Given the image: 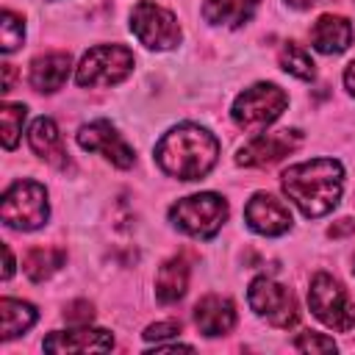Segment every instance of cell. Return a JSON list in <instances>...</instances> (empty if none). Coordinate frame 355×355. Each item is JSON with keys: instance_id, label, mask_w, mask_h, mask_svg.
<instances>
[{"instance_id": "obj_1", "label": "cell", "mask_w": 355, "mask_h": 355, "mask_svg": "<svg viewBox=\"0 0 355 355\" xmlns=\"http://www.w3.org/2000/svg\"><path fill=\"white\" fill-rule=\"evenodd\" d=\"M283 194L308 216H324L330 214L344 191V166L336 158H313L294 164L280 178Z\"/></svg>"}, {"instance_id": "obj_2", "label": "cell", "mask_w": 355, "mask_h": 355, "mask_svg": "<svg viewBox=\"0 0 355 355\" xmlns=\"http://www.w3.org/2000/svg\"><path fill=\"white\" fill-rule=\"evenodd\" d=\"M219 158V141L211 130L183 122L166 130L155 144L158 166L178 180H200L205 178Z\"/></svg>"}, {"instance_id": "obj_3", "label": "cell", "mask_w": 355, "mask_h": 355, "mask_svg": "<svg viewBox=\"0 0 355 355\" xmlns=\"http://www.w3.org/2000/svg\"><path fill=\"white\" fill-rule=\"evenodd\" d=\"M286 105H288V94L280 86H275V83H255V86L244 89L233 100L230 116H233V122L241 130L263 133L286 111Z\"/></svg>"}, {"instance_id": "obj_4", "label": "cell", "mask_w": 355, "mask_h": 355, "mask_svg": "<svg viewBox=\"0 0 355 355\" xmlns=\"http://www.w3.org/2000/svg\"><path fill=\"white\" fill-rule=\"evenodd\" d=\"M225 219H227V202H225V197H219L214 191L183 197L169 208V222L194 239L216 236V230L225 225Z\"/></svg>"}, {"instance_id": "obj_5", "label": "cell", "mask_w": 355, "mask_h": 355, "mask_svg": "<svg viewBox=\"0 0 355 355\" xmlns=\"http://www.w3.org/2000/svg\"><path fill=\"white\" fill-rule=\"evenodd\" d=\"M0 214H3V222L14 230L42 227L50 216L47 189L36 180H17L14 186L6 189L3 202H0Z\"/></svg>"}, {"instance_id": "obj_6", "label": "cell", "mask_w": 355, "mask_h": 355, "mask_svg": "<svg viewBox=\"0 0 355 355\" xmlns=\"http://www.w3.org/2000/svg\"><path fill=\"white\" fill-rule=\"evenodd\" d=\"M130 72H133V53L128 47L97 44L80 58L75 69V80L83 89H100V86H114L125 80Z\"/></svg>"}, {"instance_id": "obj_7", "label": "cell", "mask_w": 355, "mask_h": 355, "mask_svg": "<svg viewBox=\"0 0 355 355\" xmlns=\"http://www.w3.org/2000/svg\"><path fill=\"white\" fill-rule=\"evenodd\" d=\"M308 305H311L313 316L322 324H327L330 330L347 333L355 327V305L349 302L341 283L324 272L313 275L311 288H308Z\"/></svg>"}, {"instance_id": "obj_8", "label": "cell", "mask_w": 355, "mask_h": 355, "mask_svg": "<svg viewBox=\"0 0 355 355\" xmlns=\"http://www.w3.org/2000/svg\"><path fill=\"white\" fill-rule=\"evenodd\" d=\"M130 31L150 50H169L180 42V25H178L175 14L150 3V0H141V3L133 6Z\"/></svg>"}, {"instance_id": "obj_9", "label": "cell", "mask_w": 355, "mask_h": 355, "mask_svg": "<svg viewBox=\"0 0 355 355\" xmlns=\"http://www.w3.org/2000/svg\"><path fill=\"white\" fill-rule=\"evenodd\" d=\"M247 300H250V308L261 319H266L272 327H291L300 319L294 294L283 283H277L272 277H255L250 283Z\"/></svg>"}, {"instance_id": "obj_10", "label": "cell", "mask_w": 355, "mask_h": 355, "mask_svg": "<svg viewBox=\"0 0 355 355\" xmlns=\"http://www.w3.org/2000/svg\"><path fill=\"white\" fill-rule=\"evenodd\" d=\"M302 141V133L297 128H283L275 133H255L236 155V164L241 166H269L277 164L280 158H286L288 153H294Z\"/></svg>"}, {"instance_id": "obj_11", "label": "cell", "mask_w": 355, "mask_h": 355, "mask_svg": "<svg viewBox=\"0 0 355 355\" xmlns=\"http://www.w3.org/2000/svg\"><path fill=\"white\" fill-rule=\"evenodd\" d=\"M78 144L89 153H100L105 161H111L114 166L119 169H130L136 155L130 150V144L122 139V133L105 122V119H97V122H89L78 130Z\"/></svg>"}, {"instance_id": "obj_12", "label": "cell", "mask_w": 355, "mask_h": 355, "mask_svg": "<svg viewBox=\"0 0 355 355\" xmlns=\"http://www.w3.org/2000/svg\"><path fill=\"white\" fill-rule=\"evenodd\" d=\"M244 219L250 225V230L261 233V236H283L291 230V211L283 200H277L275 194L258 191L250 197L247 208H244Z\"/></svg>"}, {"instance_id": "obj_13", "label": "cell", "mask_w": 355, "mask_h": 355, "mask_svg": "<svg viewBox=\"0 0 355 355\" xmlns=\"http://www.w3.org/2000/svg\"><path fill=\"white\" fill-rule=\"evenodd\" d=\"M114 347V336L100 327L78 324L72 330H55L44 338L47 352H105Z\"/></svg>"}, {"instance_id": "obj_14", "label": "cell", "mask_w": 355, "mask_h": 355, "mask_svg": "<svg viewBox=\"0 0 355 355\" xmlns=\"http://www.w3.org/2000/svg\"><path fill=\"white\" fill-rule=\"evenodd\" d=\"M194 324L202 336L214 338V336H225L233 330L236 324V308L227 297L219 294H208L194 305Z\"/></svg>"}, {"instance_id": "obj_15", "label": "cell", "mask_w": 355, "mask_h": 355, "mask_svg": "<svg viewBox=\"0 0 355 355\" xmlns=\"http://www.w3.org/2000/svg\"><path fill=\"white\" fill-rule=\"evenodd\" d=\"M28 141H31V150L42 161H47L50 166H55V169H67L69 166V153H67L64 139H61V133H58L53 119L39 116L28 130Z\"/></svg>"}, {"instance_id": "obj_16", "label": "cell", "mask_w": 355, "mask_h": 355, "mask_svg": "<svg viewBox=\"0 0 355 355\" xmlns=\"http://www.w3.org/2000/svg\"><path fill=\"white\" fill-rule=\"evenodd\" d=\"M352 42V25L341 14H322L311 28V44L316 53L336 55L344 53Z\"/></svg>"}, {"instance_id": "obj_17", "label": "cell", "mask_w": 355, "mask_h": 355, "mask_svg": "<svg viewBox=\"0 0 355 355\" xmlns=\"http://www.w3.org/2000/svg\"><path fill=\"white\" fill-rule=\"evenodd\" d=\"M69 67H72V61H69L67 53H47V55H39V58H33V64H31V86H33L36 92L53 94V92H58V89L67 83Z\"/></svg>"}, {"instance_id": "obj_18", "label": "cell", "mask_w": 355, "mask_h": 355, "mask_svg": "<svg viewBox=\"0 0 355 355\" xmlns=\"http://www.w3.org/2000/svg\"><path fill=\"white\" fill-rule=\"evenodd\" d=\"M189 288V263L186 258L175 255L169 261H164L158 266V275H155V297L158 302L169 305V302H178Z\"/></svg>"}, {"instance_id": "obj_19", "label": "cell", "mask_w": 355, "mask_h": 355, "mask_svg": "<svg viewBox=\"0 0 355 355\" xmlns=\"http://www.w3.org/2000/svg\"><path fill=\"white\" fill-rule=\"evenodd\" d=\"M255 8H258V0H205L202 3V17L211 25L241 28L244 22L252 19Z\"/></svg>"}, {"instance_id": "obj_20", "label": "cell", "mask_w": 355, "mask_h": 355, "mask_svg": "<svg viewBox=\"0 0 355 355\" xmlns=\"http://www.w3.org/2000/svg\"><path fill=\"white\" fill-rule=\"evenodd\" d=\"M33 322H36V308L31 302L11 300V297L0 300V338L3 341L22 336L25 330L33 327Z\"/></svg>"}, {"instance_id": "obj_21", "label": "cell", "mask_w": 355, "mask_h": 355, "mask_svg": "<svg viewBox=\"0 0 355 355\" xmlns=\"http://www.w3.org/2000/svg\"><path fill=\"white\" fill-rule=\"evenodd\" d=\"M64 261H67L64 250H55V247H33V250H28V255L22 258V269H25V275H28L33 283H42V280H47L53 272H58V269L64 266Z\"/></svg>"}, {"instance_id": "obj_22", "label": "cell", "mask_w": 355, "mask_h": 355, "mask_svg": "<svg viewBox=\"0 0 355 355\" xmlns=\"http://www.w3.org/2000/svg\"><path fill=\"white\" fill-rule=\"evenodd\" d=\"M277 61H280V69L283 72H288V75H294L300 80H311L316 75L313 61H311V53L302 44H297V42H286L280 47V53H277Z\"/></svg>"}, {"instance_id": "obj_23", "label": "cell", "mask_w": 355, "mask_h": 355, "mask_svg": "<svg viewBox=\"0 0 355 355\" xmlns=\"http://www.w3.org/2000/svg\"><path fill=\"white\" fill-rule=\"evenodd\" d=\"M25 105L22 103H6L0 108V128H3V147L14 150L22 133V122H25Z\"/></svg>"}, {"instance_id": "obj_24", "label": "cell", "mask_w": 355, "mask_h": 355, "mask_svg": "<svg viewBox=\"0 0 355 355\" xmlns=\"http://www.w3.org/2000/svg\"><path fill=\"white\" fill-rule=\"evenodd\" d=\"M25 39V25L22 17H17L14 11H3V22H0V47L3 53H14Z\"/></svg>"}, {"instance_id": "obj_25", "label": "cell", "mask_w": 355, "mask_h": 355, "mask_svg": "<svg viewBox=\"0 0 355 355\" xmlns=\"http://www.w3.org/2000/svg\"><path fill=\"white\" fill-rule=\"evenodd\" d=\"M294 349H300V352H336V341L322 336V333L308 330V333H300L294 338Z\"/></svg>"}, {"instance_id": "obj_26", "label": "cell", "mask_w": 355, "mask_h": 355, "mask_svg": "<svg viewBox=\"0 0 355 355\" xmlns=\"http://www.w3.org/2000/svg\"><path fill=\"white\" fill-rule=\"evenodd\" d=\"M180 333V322H155V324H150L147 330H144V338L147 341H164V338H169V336H178Z\"/></svg>"}, {"instance_id": "obj_27", "label": "cell", "mask_w": 355, "mask_h": 355, "mask_svg": "<svg viewBox=\"0 0 355 355\" xmlns=\"http://www.w3.org/2000/svg\"><path fill=\"white\" fill-rule=\"evenodd\" d=\"M69 322H75V324H89L92 322V316H94V311H92V305L89 302H72L69 308H67V313H64Z\"/></svg>"}, {"instance_id": "obj_28", "label": "cell", "mask_w": 355, "mask_h": 355, "mask_svg": "<svg viewBox=\"0 0 355 355\" xmlns=\"http://www.w3.org/2000/svg\"><path fill=\"white\" fill-rule=\"evenodd\" d=\"M344 86H347V92L355 97V61L344 69Z\"/></svg>"}, {"instance_id": "obj_29", "label": "cell", "mask_w": 355, "mask_h": 355, "mask_svg": "<svg viewBox=\"0 0 355 355\" xmlns=\"http://www.w3.org/2000/svg\"><path fill=\"white\" fill-rule=\"evenodd\" d=\"M3 250H6V269H3V277L8 280V277L14 275V255H11V247H8V244H6Z\"/></svg>"}, {"instance_id": "obj_30", "label": "cell", "mask_w": 355, "mask_h": 355, "mask_svg": "<svg viewBox=\"0 0 355 355\" xmlns=\"http://www.w3.org/2000/svg\"><path fill=\"white\" fill-rule=\"evenodd\" d=\"M11 78H14V67L11 64H3V92L11 89Z\"/></svg>"}, {"instance_id": "obj_31", "label": "cell", "mask_w": 355, "mask_h": 355, "mask_svg": "<svg viewBox=\"0 0 355 355\" xmlns=\"http://www.w3.org/2000/svg\"><path fill=\"white\" fill-rule=\"evenodd\" d=\"M286 3H288L291 8H297V11H302V8H308L313 0H286Z\"/></svg>"}, {"instance_id": "obj_32", "label": "cell", "mask_w": 355, "mask_h": 355, "mask_svg": "<svg viewBox=\"0 0 355 355\" xmlns=\"http://www.w3.org/2000/svg\"><path fill=\"white\" fill-rule=\"evenodd\" d=\"M352 272H355V261H352Z\"/></svg>"}]
</instances>
